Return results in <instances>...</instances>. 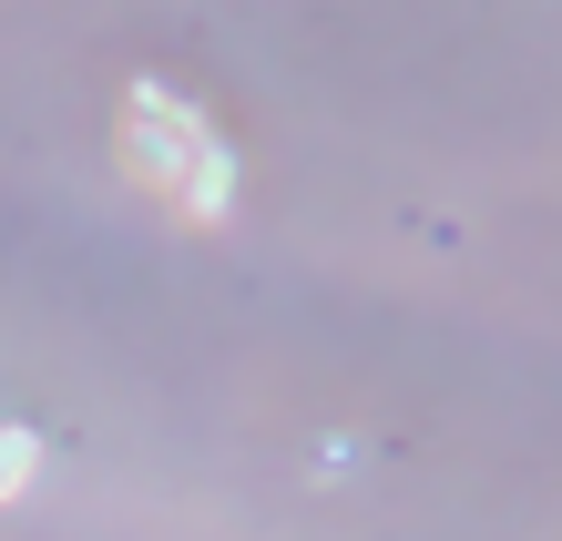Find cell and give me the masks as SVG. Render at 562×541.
<instances>
[{"instance_id": "6da1fadb", "label": "cell", "mask_w": 562, "mask_h": 541, "mask_svg": "<svg viewBox=\"0 0 562 541\" xmlns=\"http://www.w3.org/2000/svg\"><path fill=\"white\" fill-rule=\"evenodd\" d=\"M123 144H134V174L164 184V194H184L194 215H225V205H236V154H225L215 133H205V113L175 103L164 82L134 92V113H123Z\"/></svg>"}, {"instance_id": "7a4b0ae2", "label": "cell", "mask_w": 562, "mask_h": 541, "mask_svg": "<svg viewBox=\"0 0 562 541\" xmlns=\"http://www.w3.org/2000/svg\"><path fill=\"white\" fill-rule=\"evenodd\" d=\"M31 470H42V439H31V429H0V500H21Z\"/></svg>"}]
</instances>
